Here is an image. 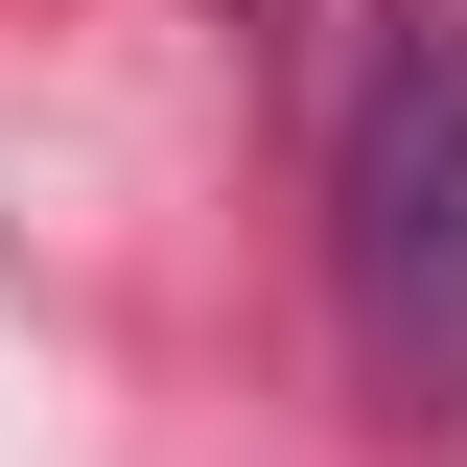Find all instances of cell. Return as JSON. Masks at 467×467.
<instances>
[{
    "label": "cell",
    "mask_w": 467,
    "mask_h": 467,
    "mask_svg": "<svg viewBox=\"0 0 467 467\" xmlns=\"http://www.w3.org/2000/svg\"><path fill=\"white\" fill-rule=\"evenodd\" d=\"M327 281L398 420H467V0H374V70L327 117Z\"/></svg>",
    "instance_id": "cell-1"
}]
</instances>
